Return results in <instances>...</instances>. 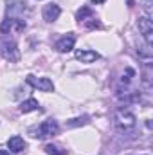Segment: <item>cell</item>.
Segmentation results:
<instances>
[{
	"instance_id": "8fae6325",
	"label": "cell",
	"mask_w": 153,
	"mask_h": 155,
	"mask_svg": "<svg viewBox=\"0 0 153 155\" xmlns=\"http://www.w3.org/2000/svg\"><path fill=\"white\" fill-rule=\"evenodd\" d=\"M137 54H139V58L144 61V63H151L153 60V52H151V45H148V43H144V45H141L139 49H137Z\"/></svg>"
},
{
	"instance_id": "30bf717a",
	"label": "cell",
	"mask_w": 153,
	"mask_h": 155,
	"mask_svg": "<svg viewBox=\"0 0 153 155\" xmlns=\"http://www.w3.org/2000/svg\"><path fill=\"white\" fill-rule=\"evenodd\" d=\"M76 58L81 63H92V61L99 60L101 54L96 52V51H92V49H81V51H76Z\"/></svg>"
},
{
	"instance_id": "3957f363",
	"label": "cell",
	"mask_w": 153,
	"mask_h": 155,
	"mask_svg": "<svg viewBox=\"0 0 153 155\" xmlns=\"http://www.w3.org/2000/svg\"><path fill=\"white\" fill-rule=\"evenodd\" d=\"M0 54L11 63H16L20 60V51H18L16 41L11 38H5V36L0 38Z\"/></svg>"
},
{
	"instance_id": "9a60e30c",
	"label": "cell",
	"mask_w": 153,
	"mask_h": 155,
	"mask_svg": "<svg viewBox=\"0 0 153 155\" xmlns=\"http://www.w3.org/2000/svg\"><path fill=\"white\" fill-rule=\"evenodd\" d=\"M88 16H92V9H90V7H81V9L77 11V20H79V22H86Z\"/></svg>"
},
{
	"instance_id": "2e32d148",
	"label": "cell",
	"mask_w": 153,
	"mask_h": 155,
	"mask_svg": "<svg viewBox=\"0 0 153 155\" xmlns=\"http://www.w3.org/2000/svg\"><path fill=\"white\" fill-rule=\"evenodd\" d=\"M88 121V117L85 116V117H76V119H70L69 123H67V126L69 128H72V126H79V124H85Z\"/></svg>"
},
{
	"instance_id": "ba28073f",
	"label": "cell",
	"mask_w": 153,
	"mask_h": 155,
	"mask_svg": "<svg viewBox=\"0 0 153 155\" xmlns=\"http://www.w3.org/2000/svg\"><path fill=\"white\" fill-rule=\"evenodd\" d=\"M41 15H43V20L45 22H56L60 18V15H61V7L58 4H47L43 7V13Z\"/></svg>"
},
{
	"instance_id": "5b68a950",
	"label": "cell",
	"mask_w": 153,
	"mask_h": 155,
	"mask_svg": "<svg viewBox=\"0 0 153 155\" xmlns=\"http://www.w3.org/2000/svg\"><path fill=\"white\" fill-rule=\"evenodd\" d=\"M137 25H139V31H141V35H142L144 41H146L148 45H153V24H151V18H148V16H141L139 22H137Z\"/></svg>"
},
{
	"instance_id": "7c38bea8",
	"label": "cell",
	"mask_w": 153,
	"mask_h": 155,
	"mask_svg": "<svg viewBox=\"0 0 153 155\" xmlns=\"http://www.w3.org/2000/svg\"><path fill=\"white\" fill-rule=\"evenodd\" d=\"M7 148L11 150V152H22L24 148H25V143H24V139L20 137V135H13L9 141H7Z\"/></svg>"
},
{
	"instance_id": "e0dca14e",
	"label": "cell",
	"mask_w": 153,
	"mask_h": 155,
	"mask_svg": "<svg viewBox=\"0 0 153 155\" xmlns=\"http://www.w3.org/2000/svg\"><path fill=\"white\" fill-rule=\"evenodd\" d=\"M150 5H151V2L150 0H144V11H146V16L148 18H151V7Z\"/></svg>"
},
{
	"instance_id": "9c48e42d",
	"label": "cell",
	"mask_w": 153,
	"mask_h": 155,
	"mask_svg": "<svg viewBox=\"0 0 153 155\" xmlns=\"http://www.w3.org/2000/svg\"><path fill=\"white\" fill-rule=\"evenodd\" d=\"M74 43H76V36L74 35H67L63 38H60L56 41V51L58 52H69L74 49Z\"/></svg>"
},
{
	"instance_id": "5bb4252c",
	"label": "cell",
	"mask_w": 153,
	"mask_h": 155,
	"mask_svg": "<svg viewBox=\"0 0 153 155\" xmlns=\"http://www.w3.org/2000/svg\"><path fill=\"white\" fill-rule=\"evenodd\" d=\"M45 153L47 155H69V152L60 148V146H56V144H47L45 146Z\"/></svg>"
},
{
	"instance_id": "d6986e66",
	"label": "cell",
	"mask_w": 153,
	"mask_h": 155,
	"mask_svg": "<svg viewBox=\"0 0 153 155\" xmlns=\"http://www.w3.org/2000/svg\"><path fill=\"white\" fill-rule=\"evenodd\" d=\"M0 155H9V152L7 150H0Z\"/></svg>"
},
{
	"instance_id": "277c9868",
	"label": "cell",
	"mask_w": 153,
	"mask_h": 155,
	"mask_svg": "<svg viewBox=\"0 0 153 155\" xmlns=\"http://www.w3.org/2000/svg\"><path fill=\"white\" fill-rule=\"evenodd\" d=\"M25 29V22L22 18H5L0 25L2 35H18Z\"/></svg>"
},
{
	"instance_id": "52a82bcc",
	"label": "cell",
	"mask_w": 153,
	"mask_h": 155,
	"mask_svg": "<svg viewBox=\"0 0 153 155\" xmlns=\"http://www.w3.org/2000/svg\"><path fill=\"white\" fill-rule=\"evenodd\" d=\"M25 79H27V83H29L31 87L38 88L41 92H52V90H54V83H52L49 78H36V76H33V74H29Z\"/></svg>"
},
{
	"instance_id": "6da1fadb",
	"label": "cell",
	"mask_w": 153,
	"mask_h": 155,
	"mask_svg": "<svg viewBox=\"0 0 153 155\" xmlns=\"http://www.w3.org/2000/svg\"><path fill=\"white\" fill-rule=\"evenodd\" d=\"M29 132H31V135H33L34 139H47V137L56 135V134L60 132V126H58V121H54V119H47V121L40 123L38 126L31 128Z\"/></svg>"
},
{
	"instance_id": "8992f818",
	"label": "cell",
	"mask_w": 153,
	"mask_h": 155,
	"mask_svg": "<svg viewBox=\"0 0 153 155\" xmlns=\"http://www.w3.org/2000/svg\"><path fill=\"white\" fill-rule=\"evenodd\" d=\"M25 11H27L25 2H22V0H9L7 2V7H5L7 18H22V15Z\"/></svg>"
},
{
	"instance_id": "ac0fdd59",
	"label": "cell",
	"mask_w": 153,
	"mask_h": 155,
	"mask_svg": "<svg viewBox=\"0 0 153 155\" xmlns=\"http://www.w3.org/2000/svg\"><path fill=\"white\" fill-rule=\"evenodd\" d=\"M90 2H94V4H103V2H106V0H90Z\"/></svg>"
},
{
	"instance_id": "4fadbf2b",
	"label": "cell",
	"mask_w": 153,
	"mask_h": 155,
	"mask_svg": "<svg viewBox=\"0 0 153 155\" xmlns=\"http://www.w3.org/2000/svg\"><path fill=\"white\" fill-rule=\"evenodd\" d=\"M40 108V105H38V101L36 99H27V101H24L22 105H20V112L22 114H29V112H34V110H38Z\"/></svg>"
},
{
	"instance_id": "7a4b0ae2",
	"label": "cell",
	"mask_w": 153,
	"mask_h": 155,
	"mask_svg": "<svg viewBox=\"0 0 153 155\" xmlns=\"http://www.w3.org/2000/svg\"><path fill=\"white\" fill-rule=\"evenodd\" d=\"M115 126L119 128V130H122V132H126V130H132L135 124H137V117L135 114L132 112V110H128V108H119L117 112H115Z\"/></svg>"
}]
</instances>
